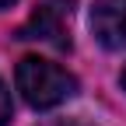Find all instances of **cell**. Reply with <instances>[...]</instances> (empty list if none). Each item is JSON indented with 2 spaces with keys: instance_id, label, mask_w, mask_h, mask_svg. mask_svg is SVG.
Returning a JSON list of instances; mask_svg holds the SVG:
<instances>
[{
  "instance_id": "6da1fadb",
  "label": "cell",
  "mask_w": 126,
  "mask_h": 126,
  "mask_svg": "<svg viewBox=\"0 0 126 126\" xmlns=\"http://www.w3.org/2000/svg\"><path fill=\"white\" fill-rule=\"evenodd\" d=\"M14 81H18L21 98L32 109H56L77 94V77L39 56H25L14 70Z\"/></svg>"
},
{
  "instance_id": "7a4b0ae2",
  "label": "cell",
  "mask_w": 126,
  "mask_h": 126,
  "mask_svg": "<svg viewBox=\"0 0 126 126\" xmlns=\"http://www.w3.org/2000/svg\"><path fill=\"white\" fill-rule=\"evenodd\" d=\"M18 39H39L53 49H70V32H67V18H63L60 4H39L35 14L28 18V25H21Z\"/></svg>"
},
{
  "instance_id": "3957f363",
  "label": "cell",
  "mask_w": 126,
  "mask_h": 126,
  "mask_svg": "<svg viewBox=\"0 0 126 126\" xmlns=\"http://www.w3.org/2000/svg\"><path fill=\"white\" fill-rule=\"evenodd\" d=\"M91 32L105 49H126V0H94Z\"/></svg>"
},
{
  "instance_id": "277c9868",
  "label": "cell",
  "mask_w": 126,
  "mask_h": 126,
  "mask_svg": "<svg viewBox=\"0 0 126 126\" xmlns=\"http://www.w3.org/2000/svg\"><path fill=\"white\" fill-rule=\"evenodd\" d=\"M7 123H11V91L0 81V126H7Z\"/></svg>"
},
{
  "instance_id": "5b68a950",
  "label": "cell",
  "mask_w": 126,
  "mask_h": 126,
  "mask_svg": "<svg viewBox=\"0 0 126 126\" xmlns=\"http://www.w3.org/2000/svg\"><path fill=\"white\" fill-rule=\"evenodd\" d=\"M11 4H18V0H0V7H11Z\"/></svg>"
},
{
  "instance_id": "8992f818",
  "label": "cell",
  "mask_w": 126,
  "mask_h": 126,
  "mask_svg": "<svg viewBox=\"0 0 126 126\" xmlns=\"http://www.w3.org/2000/svg\"><path fill=\"white\" fill-rule=\"evenodd\" d=\"M49 126H74V123H49Z\"/></svg>"
},
{
  "instance_id": "52a82bcc",
  "label": "cell",
  "mask_w": 126,
  "mask_h": 126,
  "mask_svg": "<svg viewBox=\"0 0 126 126\" xmlns=\"http://www.w3.org/2000/svg\"><path fill=\"white\" fill-rule=\"evenodd\" d=\"M123 91H126V70H123Z\"/></svg>"
}]
</instances>
